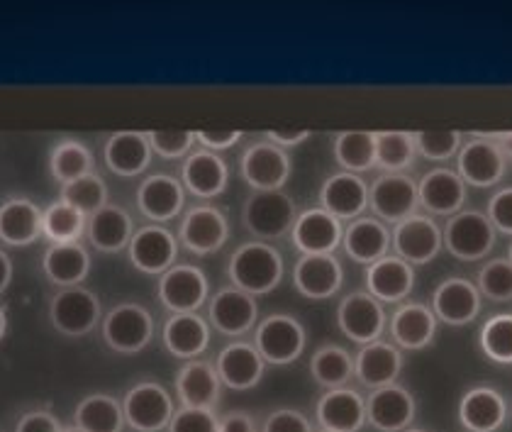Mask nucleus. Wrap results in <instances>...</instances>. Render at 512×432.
I'll return each mask as SVG.
<instances>
[{
    "instance_id": "obj_40",
    "label": "nucleus",
    "mask_w": 512,
    "mask_h": 432,
    "mask_svg": "<svg viewBox=\"0 0 512 432\" xmlns=\"http://www.w3.org/2000/svg\"><path fill=\"white\" fill-rule=\"evenodd\" d=\"M337 164L349 174H364L376 166V132L371 130H344L332 142Z\"/></svg>"
},
{
    "instance_id": "obj_52",
    "label": "nucleus",
    "mask_w": 512,
    "mask_h": 432,
    "mask_svg": "<svg viewBox=\"0 0 512 432\" xmlns=\"http://www.w3.org/2000/svg\"><path fill=\"white\" fill-rule=\"evenodd\" d=\"M242 137V130H196V142L200 144V149H208V152L215 154L232 149Z\"/></svg>"
},
{
    "instance_id": "obj_59",
    "label": "nucleus",
    "mask_w": 512,
    "mask_h": 432,
    "mask_svg": "<svg viewBox=\"0 0 512 432\" xmlns=\"http://www.w3.org/2000/svg\"><path fill=\"white\" fill-rule=\"evenodd\" d=\"M61 432H83L81 428H76V425H71V428H64Z\"/></svg>"
},
{
    "instance_id": "obj_50",
    "label": "nucleus",
    "mask_w": 512,
    "mask_h": 432,
    "mask_svg": "<svg viewBox=\"0 0 512 432\" xmlns=\"http://www.w3.org/2000/svg\"><path fill=\"white\" fill-rule=\"evenodd\" d=\"M261 432H315L313 423L305 418L303 413L296 408H276L274 413H269V418L264 420V428Z\"/></svg>"
},
{
    "instance_id": "obj_55",
    "label": "nucleus",
    "mask_w": 512,
    "mask_h": 432,
    "mask_svg": "<svg viewBox=\"0 0 512 432\" xmlns=\"http://www.w3.org/2000/svg\"><path fill=\"white\" fill-rule=\"evenodd\" d=\"M220 432H256V420L247 411H230L220 418Z\"/></svg>"
},
{
    "instance_id": "obj_2",
    "label": "nucleus",
    "mask_w": 512,
    "mask_h": 432,
    "mask_svg": "<svg viewBox=\"0 0 512 432\" xmlns=\"http://www.w3.org/2000/svg\"><path fill=\"white\" fill-rule=\"evenodd\" d=\"M103 342L118 354H139L154 340V318L142 303L122 301L103 315L100 323Z\"/></svg>"
},
{
    "instance_id": "obj_60",
    "label": "nucleus",
    "mask_w": 512,
    "mask_h": 432,
    "mask_svg": "<svg viewBox=\"0 0 512 432\" xmlns=\"http://www.w3.org/2000/svg\"><path fill=\"white\" fill-rule=\"evenodd\" d=\"M403 432H427V430H422V428H408V430H403Z\"/></svg>"
},
{
    "instance_id": "obj_27",
    "label": "nucleus",
    "mask_w": 512,
    "mask_h": 432,
    "mask_svg": "<svg viewBox=\"0 0 512 432\" xmlns=\"http://www.w3.org/2000/svg\"><path fill=\"white\" fill-rule=\"evenodd\" d=\"M403 364V350L395 347L393 342H369L354 357V379H359V384L364 389H383V386L398 384Z\"/></svg>"
},
{
    "instance_id": "obj_57",
    "label": "nucleus",
    "mask_w": 512,
    "mask_h": 432,
    "mask_svg": "<svg viewBox=\"0 0 512 432\" xmlns=\"http://www.w3.org/2000/svg\"><path fill=\"white\" fill-rule=\"evenodd\" d=\"M495 144H498L500 154L505 157V162H512V130H505V132H498V135H493Z\"/></svg>"
},
{
    "instance_id": "obj_29",
    "label": "nucleus",
    "mask_w": 512,
    "mask_h": 432,
    "mask_svg": "<svg viewBox=\"0 0 512 432\" xmlns=\"http://www.w3.org/2000/svg\"><path fill=\"white\" fill-rule=\"evenodd\" d=\"M152 144H149L147 132L139 130H120L113 132L103 144L105 166L120 179H135L144 174L152 164Z\"/></svg>"
},
{
    "instance_id": "obj_5",
    "label": "nucleus",
    "mask_w": 512,
    "mask_h": 432,
    "mask_svg": "<svg viewBox=\"0 0 512 432\" xmlns=\"http://www.w3.org/2000/svg\"><path fill=\"white\" fill-rule=\"evenodd\" d=\"M296 218V201L286 191H254L242 208L244 227L261 242L291 235Z\"/></svg>"
},
{
    "instance_id": "obj_7",
    "label": "nucleus",
    "mask_w": 512,
    "mask_h": 432,
    "mask_svg": "<svg viewBox=\"0 0 512 432\" xmlns=\"http://www.w3.org/2000/svg\"><path fill=\"white\" fill-rule=\"evenodd\" d=\"M125 425L135 432H161L169 428L176 403L159 381H139L122 398Z\"/></svg>"
},
{
    "instance_id": "obj_22",
    "label": "nucleus",
    "mask_w": 512,
    "mask_h": 432,
    "mask_svg": "<svg viewBox=\"0 0 512 432\" xmlns=\"http://www.w3.org/2000/svg\"><path fill=\"white\" fill-rule=\"evenodd\" d=\"M186 206V188L171 174H152L137 186V208L154 225L178 218Z\"/></svg>"
},
{
    "instance_id": "obj_34",
    "label": "nucleus",
    "mask_w": 512,
    "mask_h": 432,
    "mask_svg": "<svg viewBox=\"0 0 512 432\" xmlns=\"http://www.w3.org/2000/svg\"><path fill=\"white\" fill-rule=\"evenodd\" d=\"M342 249L347 257L356 264H369L378 262V259L388 257L391 252V227L381 223L378 218H356L344 227Z\"/></svg>"
},
{
    "instance_id": "obj_62",
    "label": "nucleus",
    "mask_w": 512,
    "mask_h": 432,
    "mask_svg": "<svg viewBox=\"0 0 512 432\" xmlns=\"http://www.w3.org/2000/svg\"><path fill=\"white\" fill-rule=\"evenodd\" d=\"M315 432H327V430H315Z\"/></svg>"
},
{
    "instance_id": "obj_41",
    "label": "nucleus",
    "mask_w": 512,
    "mask_h": 432,
    "mask_svg": "<svg viewBox=\"0 0 512 432\" xmlns=\"http://www.w3.org/2000/svg\"><path fill=\"white\" fill-rule=\"evenodd\" d=\"M310 374L325 391L344 389L354 379V357L339 345H322L310 359Z\"/></svg>"
},
{
    "instance_id": "obj_37",
    "label": "nucleus",
    "mask_w": 512,
    "mask_h": 432,
    "mask_svg": "<svg viewBox=\"0 0 512 432\" xmlns=\"http://www.w3.org/2000/svg\"><path fill=\"white\" fill-rule=\"evenodd\" d=\"M44 276L59 288L83 286L93 269L91 252L81 242H64V245H49L42 257Z\"/></svg>"
},
{
    "instance_id": "obj_24",
    "label": "nucleus",
    "mask_w": 512,
    "mask_h": 432,
    "mask_svg": "<svg viewBox=\"0 0 512 432\" xmlns=\"http://www.w3.org/2000/svg\"><path fill=\"white\" fill-rule=\"evenodd\" d=\"M417 198H420V208H425L427 215L452 218L459 210H464L466 184L454 169L437 166L417 181Z\"/></svg>"
},
{
    "instance_id": "obj_3",
    "label": "nucleus",
    "mask_w": 512,
    "mask_h": 432,
    "mask_svg": "<svg viewBox=\"0 0 512 432\" xmlns=\"http://www.w3.org/2000/svg\"><path fill=\"white\" fill-rule=\"evenodd\" d=\"M444 249L459 262L473 264L491 257L498 242V232L481 210H459L442 227Z\"/></svg>"
},
{
    "instance_id": "obj_31",
    "label": "nucleus",
    "mask_w": 512,
    "mask_h": 432,
    "mask_svg": "<svg viewBox=\"0 0 512 432\" xmlns=\"http://www.w3.org/2000/svg\"><path fill=\"white\" fill-rule=\"evenodd\" d=\"M415 288V267H410L405 259L388 254L378 262L366 267V291L381 303H400L408 301Z\"/></svg>"
},
{
    "instance_id": "obj_46",
    "label": "nucleus",
    "mask_w": 512,
    "mask_h": 432,
    "mask_svg": "<svg viewBox=\"0 0 512 432\" xmlns=\"http://www.w3.org/2000/svg\"><path fill=\"white\" fill-rule=\"evenodd\" d=\"M481 296H486L493 303L512 301V264L508 257H495L486 262L478 271L476 281Z\"/></svg>"
},
{
    "instance_id": "obj_14",
    "label": "nucleus",
    "mask_w": 512,
    "mask_h": 432,
    "mask_svg": "<svg viewBox=\"0 0 512 432\" xmlns=\"http://www.w3.org/2000/svg\"><path fill=\"white\" fill-rule=\"evenodd\" d=\"M178 237L164 225H144L135 230L130 245H127V259L137 271L147 276H161L176 264Z\"/></svg>"
},
{
    "instance_id": "obj_32",
    "label": "nucleus",
    "mask_w": 512,
    "mask_h": 432,
    "mask_svg": "<svg viewBox=\"0 0 512 432\" xmlns=\"http://www.w3.org/2000/svg\"><path fill=\"white\" fill-rule=\"evenodd\" d=\"M227 181H230V169L220 154L208 152V149H196L183 159L181 166V184L186 193L196 198H217L225 193Z\"/></svg>"
},
{
    "instance_id": "obj_33",
    "label": "nucleus",
    "mask_w": 512,
    "mask_h": 432,
    "mask_svg": "<svg viewBox=\"0 0 512 432\" xmlns=\"http://www.w3.org/2000/svg\"><path fill=\"white\" fill-rule=\"evenodd\" d=\"M166 352L171 357L191 362L210 347V323L200 313H176L169 315L161 330Z\"/></svg>"
},
{
    "instance_id": "obj_43",
    "label": "nucleus",
    "mask_w": 512,
    "mask_h": 432,
    "mask_svg": "<svg viewBox=\"0 0 512 432\" xmlns=\"http://www.w3.org/2000/svg\"><path fill=\"white\" fill-rule=\"evenodd\" d=\"M88 218L69 206L66 201H54L42 210V235L47 237L52 245H64V242H81L86 235Z\"/></svg>"
},
{
    "instance_id": "obj_61",
    "label": "nucleus",
    "mask_w": 512,
    "mask_h": 432,
    "mask_svg": "<svg viewBox=\"0 0 512 432\" xmlns=\"http://www.w3.org/2000/svg\"><path fill=\"white\" fill-rule=\"evenodd\" d=\"M508 259H510V264H512V242H510V247H508Z\"/></svg>"
},
{
    "instance_id": "obj_6",
    "label": "nucleus",
    "mask_w": 512,
    "mask_h": 432,
    "mask_svg": "<svg viewBox=\"0 0 512 432\" xmlns=\"http://www.w3.org/2000/svg\"><path fill=\"white\" fill-rule=\"evenodd\" d=\"M49 320L64 337H86L103 323V306L96 291L86 286L61 288L49 303Z\"/></svg>"
},
{
    "instance_id": "obj_18",
    "label": "nucleus",
    "mask_w": 512,
    "mask_h": 432,
    "mask_svg": "<svg viewBox=\"0 0 512 432\" xmlns=\"http://www.w3.org/2000/svg\"><path fill=\"white\" fill-rule=\"evenodd\" d=\"M417 401L405 386L391 384L369 393L366 398V423L378 432H403L413 428Z\"/></svg>"
},
{
    "instance_id": "obj_16",
    "label": "nucleus",
    "mask_w": 512,
    "mask_h": 432,
    "mask_svg": "<svg viewBox=\"0 0 512 432\" xmlns=\"http://www.w3.org/2000/svg\"><path fill=\"white\" fill-rule=\"evenodd\" d=\"M259 320V303L254 296L239 291L235 286H225L210 296L208 323L220 335L242 337L256 328Z\"/></svg>"
},
{
    "instance_id": "obj_15",
    "label": "nucleus",
    "mask_w": 512,
    "mask_h": 432,
    "mask_svg": "<svg viewBox=\"0 0 512 432\" xmlns=\"http://www.w3.org/2000/svg\"><path fill=\"white\" fill-rule=\"evenodd\" d=\"M230 240V220L215 206H196L186 210L181 227H178V242L188 252L198 257L220 252Z\"/></svg>"
},
{
    "instance_id": "obj_48",
    "label": "nucleus",
    "mask_w": 512,
    "mask_h": 432,
    "mask_svg": "<svg viewBox=\"0 0 512 432\" xmlns=\"http://www.w3.org/2000/svg\"><path fill=\"white\" fill-rule=\"evenodd\" d=\"M152 152L164 159H186L196 144V130H149Z\"/></svg>"
},
{
    "instance_id": "obj_49",
    "label": "nucleus",
    "mask_w": 512,
    "mask_h": 432,
    "mask_svg": "<svg viewBox=\"0 0 512 432\" xmlns=\"http://www.w3.org/2000/svg\"><path fill=\"white\" fill-rule=\"evenodd\" d=\"M169 432H220V418L215 411H203V408H178L171 418Z\"/></svg>"
},
{
    "instance_id": "obj_9",
    "label": "nucleus",
    "mask_w": 512,
    "mask_h": 432,
    "mask_svg": "<svg viewBox=\"0 0 512 432\" xmlns=\"http://www.w3.org/2000/svg\"><path fill=\"white\" fill-rule=\"evenodd\" d=\"M157 296L171 315L198 313L210 301V281L196 264H174L159 276Z\"/></svg>"
},
{
    "instance_id": "obj_58",
    "label": "nucleus",
    "mask_w": 512,
    "mask_h": 432,
    "mask_svg": "<svg viewBox=\"0 0 512 432\" xmlns=\"http://www.w3.org/2000/svg\"><path fill=\"white\" fill-rule=\"evenodd\" d=\"M5 332H8V315H5L3 306H0V340L5 337Z\"/></svg>"
},
{
    "instance_id": "obj_38",
    "label": "nucleus",
    "mask_w": 512,
    "mask_h": 432,
    "mask_svg": "<svg viewBox=\"0 0 512 432\" xmlns=\"http://www.w3.org/2000/svg\"><path fill=\"white\" fill-rule=\"evenodd\" d=\"M74 425L83 432H122L125 428L122 401L113 393H88L76 406Z\"/></svg>"
},
{
    "instance_id": "obj_42",
    "label": "nucleus",
    "mask_w": 512,
    "mask_h": 432,
    "mask_svg": "<svg viewBox=\"0 0 512 432\" xmlns=\"http://www.w3.org/2000/svg\"><path fill=\"white\" fill-rule=\"evenodd\" d=\"M417 149L413 132L381 130L376 132V166L383 174H405L413 169Z\"/></svg>"
},
{
    "instance_id": "obj_45",
    "label": "nucleus",
    "mask_w": 512,
    "mask_h": 432,
    "mask_svg": "<svg viewBox=\"0 0 512 432\" xmlns=\"http://www.w3.org/2000/svg\"><path fill=\"white\" fill-rule=\"evenodd\" d=\"M61 201H66L69 206L81 210L86 218H91L93 213H98L100 208L108 206V184L100 179L98 174H88L83 179L71 181V184L61 186Z\"/></svg>"
},
{
    "instance_id": "obj_1",
    "label": "nucleus",
    "mask_w": 512,
    "mask_h": 432,
    "mask_svg": "<svg viewBox=\"0 0 512 432\" xmlns=\"http://www.w3.org/2000/svg\"><path fill=\"white\" fill-rule=\"evenodd\" d=\"M286 262L271 242L252 240L239 245L227 262L230 284L249 296H266L281 286Z\"/></svg>"
},
{
    "instance_id": "obj_10",
    "label": "nucleus",
    "mask_w": 512,
    "mask_h": 432,
    "mask_svg": "<svg viewBox=\"0 0 512 432\" xmlns=\"http://www.w3.org/2000/svg\"><path fill=\"white\" fill-rule=\"evenodd\" d=\"M239 174L254 191H283L293 174L291 154L266 140L254 142L239 159Z\"/></svg>"
},
{
    "instance_id": "obj_36",
    "label": "nucleus",
    "mask_w": 512,
    "mask_h": 432,
    "mask_svg": "<svg viewBox=\"0 0 512 432\" xmlns=\"http://www.w3.org/2000/svg\"><path fill=\"white\" fill-rule=\"evenodd\" d=\"M132 235H135V223L132 215L118 203H108L88 218L86 237L93 249L103 254H118L130 245Z\"/></svg>"
},
{
    "instance_id": "obj_12",
    "label": "nucleus",
    "mask_w": 512,
    "mask_h": 432,
    "mask_svg": "<svg viewBox=\"0 0 512 432\" xmlns=\"http://www.w3.org/2000/svg\"><path fill=\"white\" fill-rule=\"evenodd\" d=\"M369 208L374 218L386 225H398L417 213V181L408 174H381L369 186Z\"/></svg>"
},
{
    "instance_id": "obj_39",
    "label": "nucleus",
    "mask_w": 512,
    "mask_h": 432,
    "mask_svg": "<svg viewBox=\"0 0 512 432\" xmlns=\"http://www.w3.org/2000/svg\"><path fill=\"white\" fill-rule=\"evenodd\" d=\"M49 174L61 186L83 179L88 174H96V159H93L91 147L81 140L57 142L49 152Z\"/></svg>"
},
{
    "instance_id": "obj_44",
    "label": "nucleus",
    "mask_w": 512,
    "mask_h": 432,
    "mask_svg": "<svg viewBox=\"0 0 512 432\" xmlns=\"http://www.w3.org/2000/svg\"><path fill=\"white\" fill-rule=\"evenodd\" d=\"M481 352L495 364L510 367L512 364V313H498L483 323L478 332Z\"/></svg>"
},
{
    "instance_id": "obj_47",
    "label": "nucleus",
    "mask_w": 512,
    "mask_h": 432,
    "mask_svg": "<svg viewBox=\"0 0 512 432\" xmlns=\"http://www.w3.org/2000/svg\"><path fill=\"white\" fill-rule=\"evenodd\" d=\"M415 149L430 162H449L459 154L464 135L459 130H420L413 132Z\"/></svg>"
},
{
    "instance_id": "obj_23",
    "label": "nucleus",
    "mask_w": 512,
    "mask_h": 432,
    "mask_svg": "<svg viewBox=\"0 0 512 432\" xmlns=\"http://www.w3.org/2000/svg\"><path fill=\"white\" fill-rule=\"evenodd\" d=\"M320 208L342 223H352L369 208V184L359 174L337 171L320 186Z\"/></svg>"
},
{
    "instance_id": "obj_35",
    "label": "nucleus",
    "mask_w": 512,
    "mask_h": 432,
    "mask_svg": "<svg viewBox=\"0 0 512 432\" xmlns=\"http://www.w3.org/2000/svg\"><path fill=\"white\" fill-rule=\"evenodd\" d=\"M42 237V208L25 196L0 203V242L27 247Z\"/></svg>"
},
{
    "instance_id": "obj_8",
    "label": "nucleus",
    "mask_w": 512,
    "mask_h": 432,
    "mask_svg": "<svg viewBox=\"0 0 512 432\" xmlns=\"http://www.w3.org/2000/svg\"><path fill=\"white\" fill-rule=\"evenodd\" d=\"M391 249L395 257L405 259L410 267H425V264L434 262L444 249L442 227L437 225L432 215H410L403 223L393 225Z\"/></svg>"
},
{
    "instance_id": "obj_51",
    "label": "nucleus",
    "mask_w": 512,
    "mask_h": 432,
    "mask_svg": "<svg viewBox=\"0 0 512 432\" xmlns=\"http://www.w3.org/2000/svg\"><path fill=\"white\" fill-rule=\"evenodd\" d=\"M488 220H491L495 232H503V235L512 237V186L500 188L491 196L486 208Z\"/></svg>"
},
{
    "instance_id": "obj_53",
    "label": "nucleus",
    "mask_w": 512,
    "mask_h": 432,
    "mask_svg": "<svg viewBox=\"0 0 512 432\" xmlns=\"http://www.w3.org/2000/svg\"><path fill=\"white\" fill-rule=\"evenodd\" d=\"M64 425L59 418L49 411H30L25 413L15 425V432H61Z\"/></svg>"
},
{
    "instance_id": "obj_20",
    "label": "nucleus",
    "mask_w": 512,
    "mask_h": 432,
    "mask_svg": "<svg viewBox=\"0 0 512 432\" xmlns=\"http://www.w3.org/2000/svg\"><path fill=\"white\" fill-rule=\"evenodd\" d=\"M215 369L225 389L252 391L264 379L266 362L254 347V342L237 340L222 347L215 359Z\"/></svg>"
},
{
    "instance_id": "obj_56",
    "label": "nucleus",
    "mask_w": 512,
    "mask_h": 432,
    "mask_svg": "<svg viewBox=\"0 0 512 432\" xmlns=\"http://www.w3.org/2000/svg\"><path fill=\"white\" fill-rule=\"evenodd\" d=\"M10 281H13V259L0 249V293L10 286Z\"/></svg>"
},
{
    "instance_id": "obj_26",
    "label": "nucleus",
    "mask_w": 512,
    "mask_h": 432,
    "mask_svg": "<svg viewBox=\"0 0 512 432\" xmlns=\"http://www.w3.org/2000/svg\"><path fill=\"white\" fill-rule=\"evenodd\" d=\"M437 323V315L432 313L430 306L405 301L395 308L388 330H391L395 347H400L403 352H420L427 350L437 337Z\"/></svg>"
},
{
    "instance_id": "obj_28",
    "label": "nucleus",
    "mask_w": 512,
    "mask_h": 432,
    "mask_svg": "<svg viewBox=\"0 0 512 432\" xmlns=\"http://www.w3.org/2000/svg\"><path fill=\"white\" fill-rule=\"evenodd\" d=\"M315 420L327 432H359L366 425V398L356 389H330L315 403Z\"/></svg>"
},
{
    "instance_id": "obj_13",
    "label": "nucleus",
    "mask_w": 512,
    "mask_h": 432,
    "mask_svg": "<svg viewBox=\"0 0 512 432\" xmlns=\"http://www.w3.org/2000/svg\"><path fill=\"white\" fill-rule=\"evenodd\" d=\"M508 171V162L500 154L493 135H473L471 140L461 144L456 154V174L464 179L466 186L491 188L500 184Z\"/></svg>"
},
{
    "instance_id": "obj_30",
    "label": "nucleus",
    "mask_w": 512,
    "mask_h": 432,
    "mask_svg": "<svg viewBox=\"0 0 512 432\" xmlns=\"http://www.w3.org/2000/svg\"><path fill=\"white\" fill-rule=\"evenodd\" d=\"M456 415L466 432H498L508 420V401L493 386H473L461 396Z\"/></svg>"
},
{
    "instance_id": "obj_19",
    "label": "nucleus",
    "mask_w": 512,
    "mask_h": 432,
    "mask_svg": "<svg viewBox=\"0 0 512 432\" xmlns=\"http://www.w3.org/2000/svg\"><path fill=\"white\" fill-rule=\"evenodd\" d=\"M293 286L310 301H327L344 286V267L335 254H300L293 267Z\"/></svg>"
},
{
    "instance_id": "obj_4",
    "label": "nucleus",
    "mask_w": 512,
    "mask_h": 432,
    "mask_svg": "<svg viewBox=\"0 0 512 432\" xmlns=\"http://www.w3.org/2000/svg\"><path fill=\"white\" fill-rule=\"evenodd\" d=\"M308 330L291 313H271L254 328V347L266 364L288 367L303 357Z\"/></svg>"
},
{
    "instance_id": "obj_21",
    "label": "nucleus",
    "mask_w": 512,
    "mask_h": 432,
    "mask_svg": "<svg viewBox=\"0 0 512 432\" xmlns=\"http://www.w3.org/2000/svg\"><path fill=\"white\" fill-rule=\"evenodd\" d=\"M342 237V220L320 206L298 213L291 230V242L300 254H335L342 247Z\"/></svg>"
},
{
    "instance_id": "obj_11",
    "label": "nucleus",
    "mask_w": 512,
    "mask_h": 432,
    "mask_svg": "<svg viewBox=\"0 0 512 432\" xmlns=\"http://www.w3.org/2000/svg\"><path fill=\"white\" fill-rule=\"evenodd\" d=\"M386 310L369 291H352L339 301L337 328L359 347L381 340L386 330Z\"/></svg>"
},
{
    "instance_id": "obj_25",
    "label": "nucleus",
    "mask_w": 512,
    "mask_h": 432,
    "mask_svg": "<svg viewBox=\"0 0 512 432\" xmlns=\"http://www.w3.org/2000/svg\"><path fill=\"white\" fill-rule=\"evenodd\" d=\"M174 389L178 403L183 408H203V411H215L222 398V381L217 376L215 364L205 359H191L178 369Z\"/></svg>"
},
{
    "instance_id": "obj_17",
    "label": "nucleus",
    "mask_w": 512,
    "mask_h": 432,
    "mask_svg": "<svg viewBox=\"0 0 512 432\" xmlns=\"http://www.w3.org/2000/svg\"><path fill=\"white\" fill-rule=\"evenodd\" d=\"M481 291L471 279L464 276H449L432 293V313L439 323L449 328H464L471 325L481 313Z\"/></svg>"
},
{
    "instance_id": "obj_54",
    "label": "nucleus",
    "mask_w": 512,
    "mask_h": 432,
    "mask_svg": "<svg viewBox=\"0 0 512 432\" xmlns=\"http://www.w3.org/2000/svg\"><path fill=\"white\" fill-rule=\"evenodd\" d=\"M310 135L313 132L308 130V127H271V130H266V142L276 144V147L281 149H291V147H298V144H303L305 140H310Z\"/></svg>"
}]
</instances>
